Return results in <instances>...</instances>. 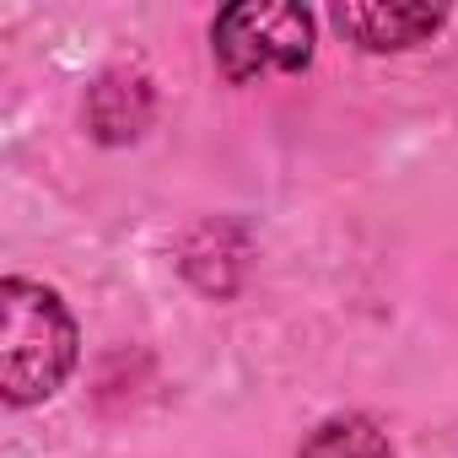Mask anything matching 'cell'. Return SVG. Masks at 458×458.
Here are the masks:
<instances>
[{"instance_id":"cell-1","label":"cell","mask_w":458,"mask_h":458,"mask_svg":"<svg viewBox=\"0 0 458 458\" xmlns=\"http://www.w3.org/2000/svg\"><path fill=\"white\" fill-rule=\"evenodd\" d=\"M81 335L60 292L12 276L0 286V399L12 410L44 404L76 367Z\"/></svg>"},{"instance_id":"cell-2","label":"cell","mask_w":458,"mask_h":458,"mask_svg":"<svg viewBox=\"0 0 458 458\" xmlns=\"http://www.w3.org/2000/svg\"><path fill=\"white\" fill-rule=\"evenodd\" d=\"M210 55L238 87L265 76H302L313 65V17L286 0H238L216 17Z\"/></svg>"},{"instance_id":"cell-3","label":"cell","mask_w":458,"mask_h":458,"mask_svg":"<svg viewBox=\"0 0 458 458\" xmlns=\"http://www.w3.org/2000/svg\"><path fill=\"white\" fill-rule=\"evenodd\" d=\"M442 22H447V12H437V6H335V28L367 55L415 49Z\"/></svg>"},{"instance_id":"cell-4","label":"cell","mask_w":458,"mask_h":458,"mask_svg":"<svg viewBox=\"0 0 458 458\" xmlns=\"http://www.w3.org/2000/svg\"><path fill=\"white\" fill-rule=\"evenodd\" d=\"M297 458H394V447H388L377 420H367V415H329L324 426L308 431Z\"/></svg>"}]
</instances>
